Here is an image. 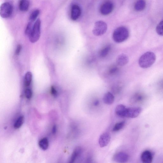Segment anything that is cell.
Here are the masks:
<instances>
[{
	"instance_id": "obj_30",
	"label": "cell",
	"mask_w": 163,
	"mask_h": 163,
	"mask_svg": "<svg viewBox=\"0 0 163 163\" xmlns=\"http://www.w3.org/2000/svg\"><path fill=\"white\" fill-rule=\"evenodd\" d=\"M86 163H94L92 158H90L87 160Z\"/></svg>"
},
{
	"instance_id": "obj_7",
	"label": "cell",
	"mask_w": 163,
	"mask_h": 163,
	"mask_svg": "<svg viewBox=\"0 0 163 163\" xmlns=\"http://www.w3.org/2000/svg\"><path fill=\"white\" fill-rule=\"evenodd\" d=\"M114 7V4L112 2L106 1L101 6L100 10V13L104 15H109L113 11Z\"/></svg>"
},
{
	"instance_id": "obj_16",
	"label": "cell",
	"mask_w": 163,
	"mask_h": 163,
	"mask_svg": "<svg viewBox=\"0 0 163 163\" xmlns=\"http://www.w3.org/2000/svg\"><path fill=\"white\" fill-rule=\"evenodd\" d=\"M146 6V2L143 0H139L135 3L134 8L136 11L140 12L144 10Z\"/></svg>"
},
{
	"instance_id": "obj_28",
	"label": "cell",
	"mask_w": 163,
	"mask_h": 163,
	"mask_svg": "<svg viewBox=\"0 0 163 163\" xmlns=\"http://www.w3.org/2000/svg\"><path fill=\"white\" fill-rule=\"evenodd\" d=\"M51 94L54 96L56 97L57 95V92L53 86H52L51 89Z\"/></svg>"
},
{
	"instance_id": "obj_1",
	"label": "cell",
	"mask_w": 163,
	"mask_h": 163,
	"mask_svg": "<svg viewBox=\"0 0 163 163\" xmlns=\"http://www.w3.org/2000/svg\"><path fill=\"white\" fill-rule=\"evenodd\" d=\"M156 57L154 53L148 52L141 56L139 60L140 67L143 69H147L151 67L155 62Z\"/></svg>"
},
{
	"instance_id": "obj_10",
	"label": "cell",
	"mask_w": 163,
	"mask_h": 163,
	"mask_svg": "<svg viewBox=\"0 0 163 163\" xmlns=\"http://www.w3.org/2000/svg\"><path fill=\"white\" fill-rule=\"evenodd\" d=\"M111 136L109 133H105L100 136L99 142L101 147L103 148L106 146L110 142Z\"/></svg>"
},
{
	"instance_id": "obj_26",
	"label": "cell",
	"mask_w": 163,
	"mask_h": 163,
	"mask_svg": "<svg viewBox=\"0 0 163 163\" xmlns=\"http://www.w3.org/2000/svg\"><path fill=\"white\" fill-rule=\"evenodd\" d=\"M25 96L27 98L30 99L31 98L32 96V92L31 89H27L25 92Z\"/></svg>"
},
{
	"instance_id": "obj_11",
	"label": "cell",
	"mask_w": 163,
	"mask_h": 163,
	"mask_svg": "<svg viewBox=\"0 0 163 163\" xmlns=\"http://www.w3.org/2000/svg\"><path fill=\"white\" fill-rule=\"evenodd\" d=\"M116 63L118 66H125L129 62L127 56L124 54H122L117 57Z\"/></svg>"
},
{
	"instance_id": "obj_23",
	"label": "cell",
	"mask_w": 163,
	"mask_h": 163,
	"mask_svg": "<svg viewBox=\"0 0 163 163\" xmlns=\"http://www.w3.org/2000/svg\"><path fill=\"white\" fill-rule=\"evenodd\" d=\"M24 120V116H22L20 117L15 122L14 127L16 129H18L20 128L23 125Z\"/></svg>"
},
{
	"instance_id": "obj_29",
	"label": "cell",
	"mask_w": 163,
	"mask_h": 163,
	"mask_svg": "<svg viewBox=\"0 0 163 163\" xmlns=\"http://www.w3.org/2000/svg\"><path fill=\"white\" fill-rule=\"evenodd\" d=\"M22 49L21 46L20 45L17 46L15 51V54L16 55H18L19 54Z\"/></svg>"
},
{
	"instance_id": "obj_13",
	"label": "cell",
	"mask_w": 163,
	"mask_h": 163,
	"mask_svg": "<svg viewBox=\"0 0 163 163\" xmlns=\"http://www.w3.org/2000/svg\"><path fill=\"white\" fill-rule=\"evenodd\" d=\"M82 149L80 147L76 148L74 150L68 163H74L77 158L82 153Z\"/></svg>"
},
{
	"instance_id": "obj_8",
	"label": "cell",
	"mask_w": 163,
	"mask_h": 163,
	"mask_svg": "<svg viewBox=\"0 0 163 163\" xmlns=\"http://www.w3.org/2000/svg\"><path fill=\"white\" fill-rule=\"evenodd\" d=\"M81 10L80 6L77 4H73L71 7V17L74 21L77 20L80 17Z\"/></svg>"
},
{
	"instance_id": "obj_27",
	"label": "cell",
	"mask_w": 163,
	"mask_h": 163,
	"mask_svg": "<svg viewBox=\"0 0 163 163\" xmlns=\"http://www.w3.org/2000/svg\"><path fill=\"white\" fill-rule=\"evenodd\" d=\"M118 70V67L116 66L112 67L109 70V73L110 74H114L117 72Z\"/></svg>"
},
{
	"instance_id": "obj_31",
	"label": "cell",
	"mask_w": 163,
	"mask_h": 163,
	"mask_svg": "<svg viewBox=\"0 0 163 163\" xmlns=\"http://www.w3.org/2000/svg\"><path fill=\"white\" fill-rule=\"evenodd\" d=\"M56 132V126H54L52 129V133L53 134H55Z\"/></svg>"
},
{
	"instance_id": "obj_25",
	"label": "cell",
	"mask_w": 163,
	"mask_h": 163,
	"mask_svg": "<svg viewBox=\"0 0 163 163\" xmlns=\"http://www.w3.org/2000/svg\"><path fill=\"white\" fill-rule=\"evenodd\" d=\"M33 26V25H32V22L29 23L27 25L25 31V33L29 36L31 33Z\"/></svg>"
},
{
	"instance_id": "obj_18",
	"label": "cell",
	"mask_w": 163,
	"mask_h": 163,
	"mask_svg": "<svg viewBox=\"0 0 163 163\" xmlns=\"http://www.w3.org/2000/svg\"><path fill=\"white\" fill-rule=\"evenodd\" d=\"M29 2L27 0H22L19 1V8L20 10L23 12H26L28 9Z\"/></svg>"
},
{
	"instance_id": "obj_17",
	"label": "cell",
	"mask_w": 163,
	"mask_h": 163,
	"mask_svg": "<svg viewBox=\"0 0 163 163\" xmlns=\"http://www.w3.org/2000/svg\"><path fill=\"white\" fill-rule=\"evenodd\" d=\"M39 145L42 150H47L49 146V141L48 138L45 137L41 139L39 142Z\"/></svg>"
},
{
	"instance_id": "obj_9",
	"label": "cell",
	"mask_w": 163,
	"mask_h": 163,
	"mask_svg": "<svg viewBox=\"0 0 163 163\" xmlns=\"http://www.w3.org/2000/svg\"><path fill=\"white\" fill-rule=\"evenodd\" d=\"M128 156L124 152H119L114 156V161L118 163H125L128 160Z\"/></svg>"
},
{
	"instance_id": "obj_21",
	"label": "cell",
	"mask_w": 163,
	"mask_h": 163,
	"mask_svg": "<svg viewBox=\"0 0 163 163\" xmlns=\"http://www.w3.org/2000/svg\"><path fill=\"white\" fill-rule=\"evenodd\" d=\"M125 125V121L118 122L115 124L113 129L114 132H117L122 129Z\"/></svg>"
},
{
	"instance_id": "obj_20",
	"label": "cell",
	"mask_w": 163,
	"mask_h": 163,
	"mask_svg": "<svg viewBox=\"0 0 163 163\" xmlns=\"http://www.w3.org/2000/svg\"><path fill=\"white\" fill-rule=\"evenodd\" d=\"M40 14V11L38 9H35L31 14L29 16V19L32 22L35 21Z\"/></svg>"
},
{
	"instance_id": "obj_14",
	"label": "cell",
	"mask_w": 163,
	"mask_h": 163,
	"mask_svg": "<svg viewBox=\"0 0 163 163\" xmlns=\"http://www.w3.org/2000/svg\"><path fill=\"white\" fill-rule=\"evenodd\" d=\"M114 97L110 92L106 93L103 97V101L104 103L107 105H111L114 101Z\"/></svg>"
},
{
	"instance_id": "obj_32",
	"label": "cell",
	"mask_w": 163,
	"mask_h": 163,
	"mask_svg": "<svg viewBox=\"0 0 163 163\" xmlns=\"http://www.w3.org/2000/svg\"><path fill=\"white\" fill-rule=\"evenodd\" d=\"M99 104V101H97L95 102L94 103V105H97Z\"/></svg>"
},
{
	"instance_id": "obj_22",
	"label": "cell",
	"mask_w": 163,
	"mask_h": 163,
	"mask_svg": "<svg viewBox=\"0 0 163 163\" xmlns=\"http://www.w3.org/2000/svg\"><path fill=\"white\" fill-rule=\"evenodd\" d=\"M32 79V75L30 72H27L25 76V85L26 86L30 85Z\"/></svg>"
},
{
	"instance_id": "obj_15",
	"label": "cell",
	"mask_w": 163,
	"mask_h": 163,
	"mask_svg": "<svg viewBox=\"0 0 163 163\" xmlns=\"http://www.w3.org/2000/svg\"><path fill=\"white\" fill-rule=\"evenodd\" d=\"M126 108V106L122 104L118 105L115 108V114L119 117H124Z\"/></svg>"
},
{
	"instance_id": "obj_19",
	"label": "cell",
	"mask_w": 163,
	"mask_h": 163,
	"mask_svg": "<svg viewBox=\"0 0 163 163\" xmlns=\"http://www.w3.org/2000/svg\"><path fill=\"white\" fill-rule=\"evenodd\" d=\"M111 46L110 45H108L102 49L100 53V56L101 58L105 57L110 52L111 50Z\"/></svg>"
},
{
	"instance_id": "obj_5",
	"label": "cell",
	"mask_w": 163,
	"mask_h": 163,
	"mask_svg": "<svg viewBox=\"0 0 163 163\" xmlns=\"http://www.w3.org/2000/svg\"><path fill=\"white\" fill-rule=\"evenodd\" d=\"M13 10L12 4L6 2L2 4L0 6V15L4 18H7L12 15Z\"/></svg>"
},
{
	"instance_id": "obj_4",
	"label": "cell",
	"mask_w": 163,
	"mask_h": 163,
	"mask_svg": "<svg viewBox=\"0 0 163 163\" xmlns=\"http://www.w3.org/2000/svg\"><path fill=\"white\" fill-rule=\"evenodd\" d=\"M107 29V25L104 21H98L96 22L94 25L92 32L95 36H101L105 33Z\"/></svg>"
},
{
	"instance_id": "obj_3",
	"label": "cell",
	"mask_w": 163,
	"mask_h": 163,
	"mask_svg": "<svg viewBox=\"0 0 163 163\" xmlns=\"http://www.w3.org/2000/svg\"><path fill=\"white\" fill-rule=\"evenodd\" d=\"M41 21L38 19L34 24L29 36V40L32 43H35L39 40L41 36Z\"/></svg>"
},
{
	"instance_id": "obj_6",
	"label": "cell",
	"mask_w": 163,
	"mask_h": 163,
	"mask_svg": "<svg viewBox=\"0 0 163 163\" xmlns=\"http://www.w3.org/2000/svg\"><path fill=\"white\" fill-rule=\"evenodd\" d=\"M142 112V109L139 107H127L124 117L135 118L138 117Z\"/></svg>"
},
{
	"instance_id": "obj_24",
	"label": "cell",
	"mask_w": 163,
	"mask_h": 163,
	"mask_svg": "<svg viewBox=\"0 0 163 163\" xmlns=\"http://www.w3.org/2000/svg\"><path fill=\"white\" fill-rule=\"evenodd\" d=\"M156 30L158 35L163 36V20H162L157 25Z\"/></svg>"
},
{
	"instance_id": "obj_12",
	"label": "cell",
	"mask_w": 163,
	"mask_h": 163,
	"mask_svg": "<svg viewBox=\"0 0 163 163\" xmlns=\"http://www.w3.org/2000/svg\"><path fill=\"white\" fill-rule=\"evenodd\" d=\"M141 158L143 163H152V155L149 151L146 150L141 155Z\"/></svg>"
},
{
	"instance_id": "obj_2",
	"label": "cell",
	"mask_w": 163,
	"mask_h": 163,
	"mask_svg": "<svg viewBox=\"0 0 163 163\" xmlns=\"http://www.w3.org/2000/svg\"><path fill=\"white\" fill-rule=\"evenodd\" d=\"M129 36V32L125 27H119L116 29L113 32V38L116 42L119 43L126 40Z\"/></svg>"
}]
</instances>
